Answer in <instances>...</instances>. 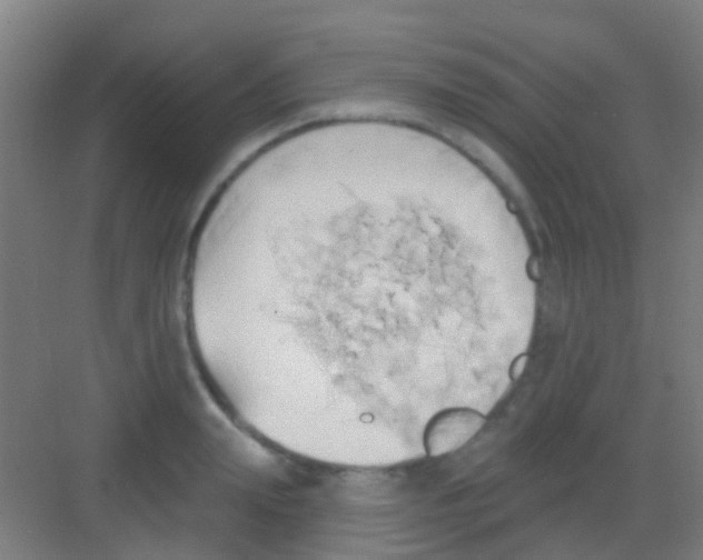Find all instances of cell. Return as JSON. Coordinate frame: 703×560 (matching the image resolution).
Returning <instances> with one entry per match:
<instances>
[{"label":"cell","instance_id":"6da1fadb","mask_svg":"<svg viewBox=\"0 0 703 560\" xmlns=\"http://www.w3.org/2000/svg\"><path fill=\"white\" fill-rule=\"evenodd\" d=\"M403 232L400 213L349 204L222 242L218 283L247 370L309 434L384 442L444 396L425 352L467 331L419 316Z\"/></svg>","mask_w":703,"mask_h":560}]
</instances>
